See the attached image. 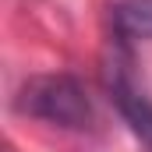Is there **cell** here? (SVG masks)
<instances>
[{"label":"cell","mask_w":152,"mask_h":152,"mask_svg":"<svg viewBox=\"0 0 152 152\" xmlns=\"http://www.w3.org/2000/svg\"><path fill=\"white\" fill-rule=\"evenodd\" d=\"M106 85H110V96H113V103L120 106L124 120H127L142 138L152 142V103L138 92V85H134L131 67H127L124 57H113V64L106 67Z\"/></svg>","instance_id":"7a4b0ae2"},{"label":"cell","mask_w":152,"mask_h":152,"mask_svg":"<svg viewBox=\"0 0 152 152\" xmlns=\"http://www.w3.org/2000/svg\"><path fill=\"white\" fill-rule=\"evenodd\" d=\"M14 106L36 120H46L53 127H67V131H85L92 124V103H88L81 81L71 75L28 78L21 85Z\"/></svg>","instance_id":"6da1fadb"},{"label":"cell","mask_w":152,"mask_h":152,"mask_svg":"<svg viewBox=\"0 0 152 152\" xmlns=\"http://www.w3.org/2000/svg\"><path fill=\"white\" fill-rule=\"evenodd\" d=\"M110 18L120 42L152 39V0H117L110 7Z\"/></svg>","instance_id":"3957f363"}]
</instances>
